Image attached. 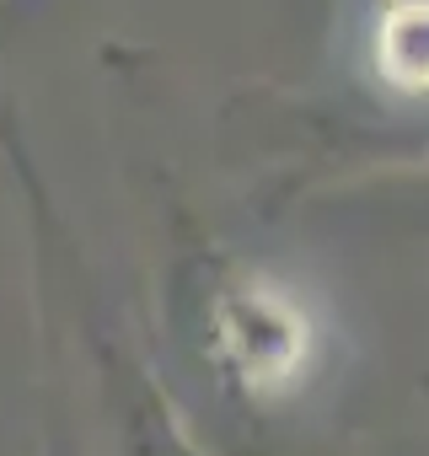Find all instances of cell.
Segmentation results:
<instances>
[{
	"mask_svg": "<svg viewBox=\"0 0 429 456\" xmlns=\"http://www.w3.org/2000/svg\"><path fill=\"white\" fill-rule=\"evenodd\" d=\"M381 81L397 92H429V0H397L376 33Z\"/></svg>",
	"mask_w": 429,
	"mask_h": 456,
	"instance_id": "obj_1",
	"label": "cell"
}]
</instances>
